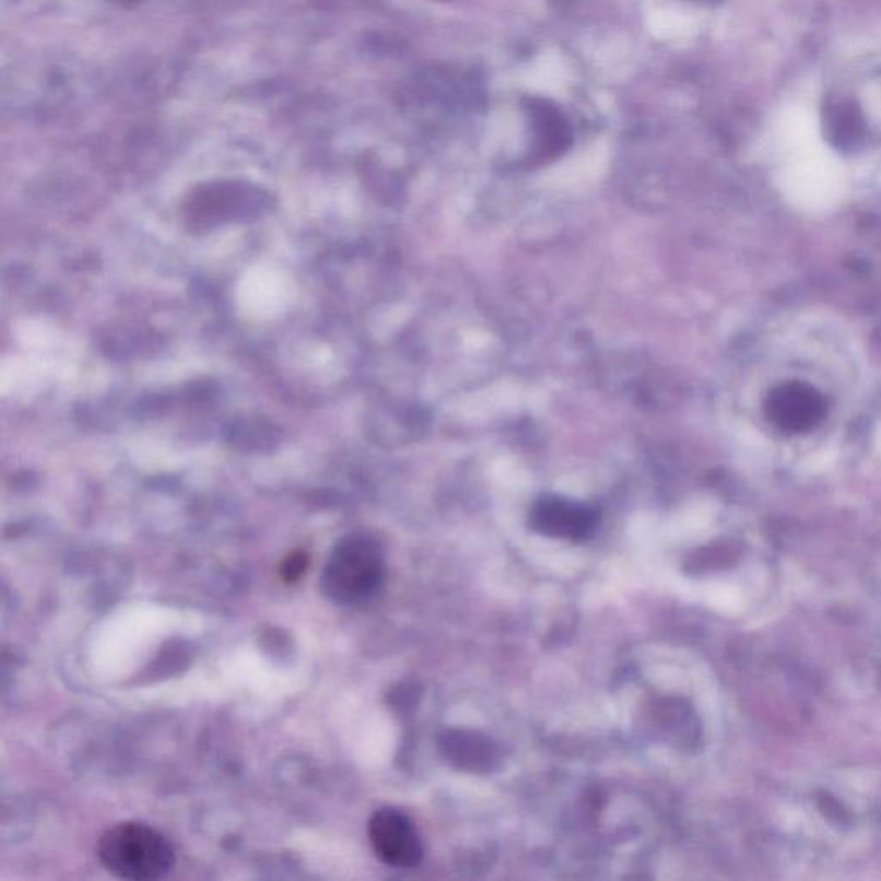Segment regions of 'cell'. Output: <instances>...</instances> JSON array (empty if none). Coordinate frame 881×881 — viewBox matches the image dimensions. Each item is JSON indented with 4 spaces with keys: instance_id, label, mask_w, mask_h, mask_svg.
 <instances>
[{
    "instance_id": "1",
    "label": "cell",
    "mask_w": 881,
    "mask_h": 881,
    "mask_svg": "<svg viewBox=\"0 0 881 881\" xmlns=\"http://www.w3.org/2000/svg\"><path fill=\"white\" fill-rule=\"evenodd\" d=\"M386 577V560L376 539L352 535L341 539L324 565L320 589L340 607H356L379 592Z\"/></svg>"
},
{
    "instance_id": "2",
    "label": "cell",
    "mask_w": 881,
    "mask_h": 881,
    "mask_svg": "<svg viewBox=\"0 0 881 881\" xmlns=\"http://www.w3.org/2000/svg\"><path fill=\"white\" fill-rule=\"evenodd\" d=\"M98 857L114 877L130 881L161 880L176 861L167 838L138 821L107 830L98 842Z\"/></svg>"
},
{
    "instance_id": "3",
    "label": "cell",
    "mask_w": 881,
    "mask_h": 881,
    "mask_svg": "<svg viewBox=\"0 0 881 881\" xmlns=\"http://www.w3.org/2000/svg\"><path fill=\"white\" fill-rule=\"evenodd\" d=\"M368 841L374 854L391 868H413L424 856L415 825L398 809H379L373 814L368 821Z\"/></svg>"
},
{
    "instance_id": "4",
    "label": "cell",
    "mask_w": 881,
    "mask_h": 881,
    "mask_svg": "<svg viewBox=\"0 0 881 881\" xmlns=\"http://www.w3.org/2000/svg\"><path fill=\"white\" fill-rule=\"evenodd\" d=\"M530 527L539 535L565 541H586L598 527V512L562 496H544L530 509Z\"/></svg>"
},
{
    "instance_id": "5",
    "label": "cell",
    "mask_w": 881,
    "mask_h": 881,
    "mask_svg": "<svg viewBox=\"0 0 881 881\" xmlns=\"http://www.w3.org/2000/svg\"><path fill=\"white\" fill-rule=\"evenodd\" d=\"M440 749L455 766L470 773L490 772L500 760L496 745L481 733L451 730L440 737Z\"/></svg>"
},
{
    "instance_id": "6",
    "label": "cell",
    "mask_w": 881,
    "mask_h": 881,
    "mask_svg": "<svg viewBox=\"0 0 881 881\" xmlns=\"http://www.w3.org/2000/svg\"><path fill=\"white\" fill-rule=\"evenodd\" d=\"M532 116L538 126L539 138H541L542 150L547 154H559L571 142V134L566 130L565 121L560 116L559 110L551 107L547 102H538Z\"/></svg>"
},
{
    "instance_id": "7",
    "label": "cell",
    "mask_w": 881,
    "mask_h": 881,
    "mask_svg": "<svg viewBox=\"0 0 881 881\" xmlns=\"http://www.w3.org/2000/svg\"><path fill=\"white\" fill-rule=\"evenodd\" d=\"M818 808H820L821 813L825 814L833 823H837V825H849V811L844 808V804H842L838 799L830 796V794L821 792L820 796H818Z\"/></svg>"
},
{
    "instance_id": "8",
    "label": "cell",
    "mask_w": 881,
    "mask_h": 881,
    "mask_svg": "<svg viewBox=\"0 0 881 881\" xmlns=\"http://www.w3.org/2000/svg\"><path fill=\"white\" fill-rule=\"evenodd\" d=\"M307 554L293 553L281 565V575L286 583H296L307 571Z\"/></svg>"
}]
</instances>
